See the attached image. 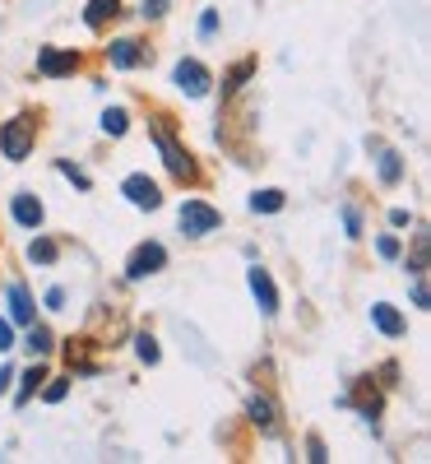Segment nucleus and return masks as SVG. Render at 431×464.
I'll use <instances>...</instances> for the list:
<instances>
[{"label": "nucleus", "mask_w": 431, "mask_h": 464, "mask_svg": "<svg viewBox=\"0 0 431 464\" xmlns=\"http://www.w3.org/2000/svg\"><path fill=\"white\" fill-rule=\"evenodd\" d=\"M107 56H111V65H116V70H135V65L144 61V52H139L135 37H121V43H111V47H107Z\"/></svg>", "instance_id": "nucleus-11"}, {"label": "nucleus", "mask_w": 431, "mask_h": 464, "mask_svg": "<svg viewBox=\"0 0 431 464\" xmlns=\"http://www.w3.org/2000/svg\"><path fill=\"white\" fill-rule=\"evenodd\" d=\"M306 450H311V455H306L311 464H325V459H330V455H325V441H321V437H311V441H306Z\"/></svg>", "instance_id": "nucleus-26"}, {"label": "nucleus", "mask_w": 431, "mask_h": 464, "mask_svg": "<svg viewBox=\"0 0 431 464\" xmlns=\"http://www.w3.org/2000/svg\"><path fill=\"white\" fill-rule=\"evenodd\" d=\"M413 306H422V312H426V306H431V297H426V284H422V279L413 284Z\"/></svg>", "instance_id": "nucleus-30"}, {"label": "nucleus", "mask_w": 431, "mask_h": 464, "mask_svg": "<svg viewBox=\"0 0 431 464\" xmlns=\"http://www.w3.org/2000/svg\"><path fill=\"white\" fill-rule=\"evenodd\" d=\"M10 214H14V223L19 227H43V205H37V196H14V205H10Z\"/></svg>", "instance_id": "nucleus-10"}, {"label": "nucleus", "mask_w": 431, "mask_h": 464, "mask_svg": "<svg viewBox=\"0 0 431 464\" xmlns=\"http://www.w3.org/2000/svg\"><path fill=\"white\" fill-rule=\"evenodd\" d=\"M47 381H52V376H47ZM65 395H70V381H52L47 391H43V400H47V404H61Z\"/></svg>", "instance_id": "nucleus-24"}, {"label": "nucleus", "mask_w": 431, "mask_h": 464, "mask_svg": "<svg viewBox=\"0 0 431 464\" xmlns=\"http://www.w3.org/2000/svg\"><path fill=\"white\" fill-rule=\"evenodd\" d=\"M10 381H14V372H10V367H0V391H5Z\"/></svg>", "instance_id": "nucleus-34"}, {"label": "nucleus", "mask_w": 431, "mask_h": 464, "mask_svg": "<svg viewBox=\"0 0 431 464\" xmlns=\"http://www.w3.org/2000/svg\"><path fill=\"white\" fill-rule=\"evenodd\" d=\"M153 135V144H158V153H163V163H168V172L177 177V181H195V163H190V153L163 130V126H153L148 130Z\"/></svg>", "instance_id": "nucleus-2"}, {"label": "nucleus", "mask_w": 431, "mask_h": 464, "mask_svg": "<svg viewBox=\"0 0 431 464\" xmlns=\"http://www.w3.org/2000/svg\"><path fill=\"white\" fill-rule=\"evenodd\" d=\"M246 279H251V293H255V302H260V312H264V316H279V288H273L269 269H260V265H255Z\"/></svg>", "instance_id": "nucleus-8"}, {"label": "nucleus", "mask_w": 431, "mask_h": 464, "mask_svg": "<svg viewBox=\"0 0 431 464\" xmlns=\"http://www.w3.org/2000/svg\"><path fill=\"white\" fill-rule=\"evenodd\" d=\"M74 70H80V52H56V47L37 52V74H47V80H61V74H74Z\"/></svg>", "instance_id": "nucleus-7"}, {"label": "nucleus", "mask_w": 431, "mask_h": 464, "mask_svg": "<svg viewBox=\"0 0 431 464\" xmlns=\"http://www.w3.org/2000/svg\"><path fill=\"white\" fill-rule=\"evenodd\" d=\"M426 251H431V237H426V232H417V242H413V260H408V275H413V279H422V275H426Z\"/></svg>", "instance_id": "nucleus-17"}, {"label": "nucleus", "mask_w": 431, "mask_h": 464, "mask_svg": "<svg viewBox=\"0 0 431 464\" xmlns=\"http://www.w3.org/2000/svg\"><path fill=\"white\" fill-rule=\"evenodd\" d=\"M43 381H47V367H43V362L28 367V372H24V385H19V404H28V400H33V391H37Z\"/></svg>", "instance_id": "nucleus-19"}, {"label": "nucleus", "mask_w": 431, "mask_h": 464, "mask_svg": "<svg viewBox=\"0 0 431 464\" xmlns=\"http://www.w3.org/2000/svg\"><path fill=\"white\" fill-rule=\"evenodd\" d=\"M376 251H380L385 260H395V256H399V237H380V242H376Z\"/></svg>", "instance_id": "nucleus-27"}, {"label": "nucleus", "mask_w": 431, "mask_h": 464, "mask_svg": "<svg viewBox=\"0 0 431 464\" xmlns=\"http://www.w3.org/2000/svg\"><path fill=\"white\" fill-rule=\"evenodd\" d=\"M61 172H65V177H70L74 186H80V190H89V177H84L80 168H74V163H61Z\"/></svg>", "instance_id": "nucleus-29"}, {"label": "nucleus", "mask_w": 431, "mask_h": 464, "mask_svg": "<svg viewBox=\"0 0 431 464\" xmlns=\"http://www.w3.org/2000/svg\"><path fill=\"white\" fill-rule=\"evenodd\" d=\"M135 353H139V362L153 367V362H158V339H153V334H139V339H135Z\"/></svg>", "instance_id": "nucleus-23"}, {"label": "nucleus", "mask_w": 431, "mask_h": 464, "mask_svg": "<svg viewBox=\"0 0 431 464\" xmlns=\"http://www.w3.org/2000/svg\"><path fill=\"white\" fill-rule=\"evenodd\" d=\"M28 260H33V265H52V260H56V242H52V237H33V242H28Z\"/></svg>", "instance_id": "nucleus-18"}, {"label": "nucleus", "mask_w": 431, "mask_h": 464, "mask_svg": "<svg viewBox=\"0 0 431 464\" xmlns=\"http://www.w3.org/2000/svg\"><path fill=\"white\" fill-rule=\"evenodd\" d=\"M144 14H148V19H158V14H168V0H144Z\"/></svg>", "instance_id": "nucleus-31"}, {"label": "nucleus", "mask_w": 431, "mask_h": 464, "mask_svg": "<svg viewBox=\"0 0 431 464\" xmlns=\"http://www.w3.org/2000/svg\"><path fill=\"white\" fill-rule=\"evenodd\" d=\"M251 70H255V61H237V65H232V70H227V80H223V98L237 93V89L251 80Z\"/></svg>", "instance_id": "nucleus-15"}, {"label": "nucleus", "mask_w": 431, "mask_h": 464, "mask_svg": "<svg viewBox=\"0 0 431 464\" xmlns=\"http://www.w3.org/2000/svg\"><path fill=\"white\" fill-rule=\"evenodd\" d=\"M214 28H218V14H214V10H205V19H200V33H205V37H209V33H214Z\"/></svg>", "instance_id": "nucleus-32"}, {"label": "nucleus", "mask_w": 431, "mask_h": 464, "mask_svg": "<svg viewBox=\"0 0 431 464\" xmlns=\"http://www.w3.org/2000/svg\"><path fill=\"white\" fill-rule=\"evenodd\" d=\"M246 418L255 422L260 432H273V422H279V418H273V400H264V395H255V400L246 404Z\"/></svg>", "instance_id": "nucleus-13"}, {"label": "nucleus", "mask_w": 431, "mask_h": 464, "mask_svg": "<svg viewBox=\"0 0 431 464\" xmlns=\"http://www.w3.org/2000/svg\"><path fill=\"white\" fill-rule=\"evenodd\" d=\"M47 306H52V312H61V306H65V293H61V288H52V293H47Z\"/></svg>", "instance_id": "nucleus-33"}, {"label": "nucleus", "mask_w": 431, "mask_h": 464, "mask_svg": "<svg viewBox=\"0 0 431 464\" xmlns=\"http://www.w3.org/2000/svg\"><path fill=\"white\" fill-rule=\"evenodd\" d=\"M0 153H5L10 163H24L33 153V121L28 116H14V121L0 126Z\"/></svg>", "instance_id": "nucleus-1"}, {"label": "nucleus", "mask_w": 431, "mask_h": 464, "mask_svg": "<svg viewBox=\"0 0 431 464\" xmlns=\"http://www.w3.org/2000/svg\"><path fill=\"white\" fill-rule=\"evenodd\" d=\"M163 265H168L163 242H144V246H135L130 260H126V279H148V275H158Z\"/></svg>", "instance_id": "nucleus-4"}, {"label": "nucleus", "mask_w": 431, "mask_h": 464, "mask_svg": "<svg viewBox=\"0 0 431 464\" xmlns=\"http://www.w3.org/2000/svg\"><path fill=\"white\" fill-rule=\"evenodd\" d=\"M121 196L135 205V209H158L163 205V190H158V181H153V177H126L121 181Z\"/></svg>", "instance_id": "nucleus-6"}, {"label": "nucleus", "mask_w": 431, "mask_h": 464, "mask_svg": "<svg viewBox=\"0 0 431 464\" xmlns=\"http://www.w3.org/2000/svg\"><path fill=\"white\" fill-rule=\"evenodd\" d=\"M10 316H14L19 325H28V321H33V297H28V288H24V284H14V288H10Z\"/></svg>", "instance_id": "nucleus-14"}, {"label": "nucleus", "mask_w": 431, "mask_h": 464, "mask_svg": "<svg viewBox=\"0 0 431 464\" xmlns=\"http://www.w3.org/2000/svg\"><path fill=\"white\" fill-rule=\"evenodd\" d=\"M399 177H404V163H399V153H395V149H385V153H380V181H389V186H395Z\"/></svg>", "instance_id": "nucleus-21"}, {"label": "nucleus", "mask_w": 431, "mask_h": 464, "mask_svg": "<svg viewBox=\"0 0 431 464\" xmlns=\"http://www.w3.org/2000/svg\"><path fill=\"white\" fill-rule=\"evenodd\" d=\"M343 227H348V237H362V214L358 209H343Z\"/></svg>", "instance_id": "nucleus-25"}, {"label": "nucleus", "mask_w": 431, "mask_h": 464, "mask_svg": "<svg viewBox=\"0 0 431 464\" xmlns=\"http://www.w3.org/2000/svg\"><path fill=\"white\" fill-rule=\"evenodd\" d=\"M371 321H376V330H380V334H389V339H399V334L408 330V321H404L389 302H376V306H371Z\"/></svg>", "instance_id": "nucleus-9"}, {"label": "nucleus", "mask_w": 431, "mask_h": 464, "mask_svg": "<svg viewBox=\"0 0 431 464\" xmlns=\"http://www.w3.org/2000/svg\"><path fill=\"white\" fill-rule=\"evenodd\" d=\"M251 209H255V214H279V209H283V190H255Z\"/></svg>", "instance_id": "nucleus-16"}, {"label": "nucleus", "mask_w": 431, "mask_h": 464, "mask_svg": "<svg viewBox=\"0 0 431 464\" xmlns=\"http://www.w3.org/2000/svg\"><path fill=\"white\" fill-rule=\"evenodd\" d=\"M10 348H14V325L0 321V353H10Z\"/></svg>", "instance_id": "nucleus-28"}, {"label": "nucleus", "mask_w": 431, "mask_h": 464, "mask_svg": "<svg viewBox=\"0 0 431 464\" xmlns=\"http://www.w3.org/2000/svg\"><path fill=\"white\" fill-rule=\"evenodd\" d=\"M172 80H177V89H181L186 98H205V93H209V84H214V74H209L200 61H177Z\"/></svg>", "instance_id": "nucleus-5"}, {"label": "nucleus", "mask_w": 431, "mask_h": 464, "mask_svg": "<svg viewBox=\"0 0 431 464\" xmlns=\"http://www.w3.org/2000/svg\"><path fill=\"white\" fill-rule=\"evenodd\" d=\"M218 223H223V214L214 205H205V200H186L181 205V232L186 237H205V232H214Z\"/></svg>", "instance_id": "nucleus-3"}, {"label": "nucleus", "mask_w": 431, "mask_h": 464, "mask_svg": "<svg viewBox=\"0 0 431 464\" xmlns=\"http://www.w3.org/2000/svg\"><path fill=\"white\" fill-rule=\"evenodd\" d=\"M116 14H121V0H89V10H84L89 28H102V24H111Z\"/></svg>", "instance_id": "nucleus-12"}, {"label": "nucleus", "mask_w": 431, "mask_h": 464, "mask_svg": "<svg viewBox=\"0 0 431 464\" xmlns=\"http://www.w3.org/2000/svg\"><path fill=\"white\" fill-rule=\"evenodd\" d=\"M126 126H130L126 107H107V111H102V130H107V135H126Z\"/></svg>", "instance_id": "nucleus-20"}, {"label": "nucleus", "mask_w": 431, "mask_h": 464, "mask_svg": "<svg viewBox=\"0 0 431 464\" xmlns=\"http://www.w3.org/2000/svg\"><path fill=\"white\" fill-rule=\"evenodd\" d=\"M28 353H37V358L52 353V330H47V325H33V330H28Z\"/></svg>", "instance_id": "nucleus-22"}]
</instances>
